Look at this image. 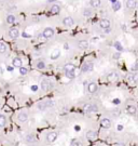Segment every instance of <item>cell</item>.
I'll use <instances>...</instances> for the list:
<instances>
[{
  "label": "cell",
  "mask_w": 138,
  "mask_h": 146,
  "mask_svg": "<svg viewBox=\"0 0 138 146\" xmlns=\"http://www.w3.org/2000/svg\"><path fill=\"white\" fill-rule=\"evenodd\" d=\"M110 25H111V23H110V21L107 20V18H103V20H100V22H99V26H100V28H103L104 30L110 28Z\"/></svg>",
  "instance_id": "3957f363"
},
{
  "label": "cell",
  "mask_w": 138,
  "mask_h": 146,
  "mask_svg": "<svg viewBox=\"0 0 138 146\" xmlns=\"http://www.w3.org/2000/svg\"><path fill=\"white\" fill-rule=\"evenodd\" d=\"M38 108L40 109V110H44V109H46V108H47L46 103H44V102H40V103H38Z\"/></svg>",
  "instance_id": "603a6c76"
},
{
  "label": "cell",
  "mask_w": 138,
  "mask_h": 146,
  "mask_svg": "<svg viewBox=\"0 0 138 146\" xmlns=\"http://www.w3.org/2000/svg\"><path fill=\"white\" fill-rule=\"evenodd\" d=\"M78 47L80 49H87L88 48V41L87 40H80L79 43H78Z\"/></svg>",
  "instance_id": "d6986e66"
},
{
  "label": "cell",
  "mask_w": 138,
  "mask_h": 146,
  "mask_svg": "<svg viewBox=\"0 0 138 146\" xmlns=\"http://www.w3.org/2000/svg\"><path fill=\"white\" fill-rule=\"evenodd\" d=\"M122 129H123L122 126H118V130H119V131H122Z\"/></svg>",
  "instance_id": "60d3db41"
},
{
  "label": "cell",
  "mask_w": 138,
  "mask_h": 146,
  "mask_svg": "<svg viewBox=\"0 0 138 146\" xmlns=\"http://www.w3.org/2000/svg\"><path fill=\"white\" fill-rule=\"evenodd\" d=\"M31 90L32 91H37V90H38V87H37V85H31Z\"/></svg>",
  "instance_id": "8d00e7d4"
},
{
  "label": "cell",
  "mask_w": 138,
  "mask_h": 146,
  "mask_svg": "<svg viewBox=\"0 0 138 146\" xmlns=\"http://www.w3.org/2000/svg\"><path fill=\"white\" fill-rule=\"evenodd\" d=\"M63 24L67 27H71L73 25V18H70V16H67V18H65L63 20Z\"/></svg>",
  "instance_id": "7c38bea8"
},
{
  "label": "cell",
  "mask_w": 138,
  "mask_h": 146,
  "mask_svg": "<svg viewBox=\"0 0 138 146\" xmlns=\"http://www.w3.org/2000/svg\"><path fill=\"white\" fill-rule=\"evenodd\" d=\"M100 126L105 129H109L111 127V120L108 119V118H103L100 120Z\"/></svg>",
  "instance_id": "ba28073f"
},
{
  "label": "cell",
  "mask_w": 138,
  "mask_h": 146,
  "mask_svg": "<svg viewBox=\"0 0 138 146\" xmlns=\"http://www.w3.org/2000/svg\"><path fill=\"white\" fill-rule=\"evenodd\" d=\"M37 68H38V69H44V68H45V63L43 61H39L38 63H37Z\"/></svg>",
  "instance_id": "484cf974"
},
{
  "label": "cell",
  "mask_w": 138,
  "mask_h": 146,
  "mask_svg": "<svg viewBox=\"0 0 138 146\" xmlns=\"http://www.w3.org/2000/svg\"><path fill=\"white\" fill-rule=\"evenodd\" d=\"M110 30H111V29H110V28H108V29H105V33H106V34H108V33H110Z\"/></svg>",
  "instance_id": "b9f144b4"
},
{
  "label": "cell",
  "mask_w": 138,
  "mask_h": 146,
  "mask_svg": "<svg viewBox=\"0 0 138 146\" xmlns=\"http://www.w3.org/2000/svg\"><path fill=\"white\" fill-rule=\"evenodd\" d=\"M83 15L86 16V18H90V16L92 15V11H91L90 9H85V10H84V12H83Z\"/></svg>",
  "instance_id": "4dcf8cb0"
},
{
  "label": "cell",
  "mask_w": 138,
  "mask_h": 146,
  "mask_svg": "<svg viewBox=\"0 0 138 146\" xmlns=\"http://www.w3.org/2000/svg\"><path fill=\"white\" fill-rule=\"evenodd\" d=\"M38 40L40 42H43V43H44V42H46V38L44 37V35H43V34H39V36H38Z\"/></svg>",
  "instance_id": "4316f807"
},
{
  "label": "cell",
  "mask_w": 138,
  "mask_h": 146,
  "mask_svg": "<svg viewBox=\"0 0 138 146\" xmlns=\"http://www.w3.org/2000/svg\"><path fill=\"white\" fill-rule=\"evenodd\" d=\"M57 137H58V134L56 132H50L49 134L46 135V141L49 142V143H53V142H55L56 140H57Z\"/></svg>",
  "instance_id": "277c9868"
},
{
  "label": "cell",
  "mask_w": 138,
  "mask_h": 146,
  "mask_svg": "<svg viewBox=\"0 0 138 146\" xmlns=\"http://www.w3.org/2000/svg\"><path fill=\"white\" fill-rule=\"evenodd\" d=\"M56 0H47V2H55Z\"/></svg>",
  "instance_id": "ee69618b"
},
{
  "label": "cell",
  "mask_w": 138,
  "mask_h": 146,
  "mask_svg": "<svg viewBox=\"0 0 138 146\" xmlns=\"http://www.w3.org/2000/svg\"><path fill=\"white\" fill-rule=\"evenodd\" d=\"M23 37H25V38H26V37H29V36L26 35V33H24V34H23Z\"/></svg>",
  "instance_id": "7bdbcfd3"
},
{
  "label": "cell",
  "mask_w": 138,
  "mask_h": 146,
  "mask_svg": "<svg viewBox=\"0 0 138 146\" xmlns=\"http://www.w3.org/2000/svg\"><path fill=\"white\" fill-rule=\"evenodd\" d=\"M110 1H111L112 3H114V2H116V0H110Z\"/></svg>",
  "instance_id": "f6af8a7d"
},
{
  "label": "cell",
  "mask_w": 138,
  "mask_h": 146,
  "mask_svg": "<svg viewBox=\"0 0 138 146\" xmlns=\"http://www.w3.org/2000/svg\"><path fill=\"white\" fill-rule=\"evenodd\" d=\"M43 35H44V37L46 38V39H50V38H52L54 36V30L51 28V27H46V28L43 30Z\"/></svg>",
  "instance_id": "8992f818"
},
{
  "label": "cell",
  "mask_w": 138,
  "mask_h": 146,
  "mask_svg": "<svg viewBox=\"0 0 138 146\" xmlns=\"http://www.w3.org/2000/svg\"><path fill=\"white\" fill-rule=\"evenodd\" d=\"M6 51V46L3 43V42H0V53H4Z\"/></svg>",
  "instance_id": "f546056e"
},
{
  "label": "cell",
  "mask_w": 138,
  "mask_h": 146,
  "mask_svg": "<svg viewBox=\"0 0 138 146\" xmlns=\"http://www.w3.org/2000/svg\"><path fill=\"white\" fill-rule=\"evenodd\" d=\"M71 146H82V142L78 141V140H75V141L71 143Z\"/></svg>",
  "instance_id": "d6a6232c"
},
{
  "label": "cell",
  "mask_w": 138,
  "mask_h": 146,
  "mask_svg": "<svg viewBox=\"0 0 138 146\" xmlns=\"http://www.w3.org/2000/svg\"><path fill=\"white\" fill-rule=\"evenodd\" d=\"M65 76L68 79H73L75 77V72H65Z\"/></svg>",
  "instance_id": "cb8c5ba5"
},
{
  "label": "cell",
  "mask_w": 138,
  "mask_h": 146,
  "mask_svg": "<svg viewBox=\"0 0 138 146\" xmlns=\"http://www.w3.org/2000/svg\"><path fill=\"white\" fill-rule=\"evenodd\" d=\"M94 65H93L92 62H85V63L82 65V72L83 73H88L93 69Z\"/></svg>",
  "instance_id": "7a4b0ae2"
},
{
  "label": "cell",
  "mask_w": 138,
  "mask_h": 146,
  "mask_svg": "<svg viewBox=\"0 0 138 146\" xmlns=\"http://www.w3.org/2000/svg\"><path fill=\"white\" fill-rule=\"evenodd\" d=\"M90 5L92 8H98L100 6V0H91Z\"/></svg>",
  "instance_id": "44dd1931"
},
{
  "label": "cell",
  "mask_w": 138,
  "mask_h": 146,
  "mask_svg": "<svg viewBox=\"0 0 138 146\" xmlns=\"http://www.w3.org/2000/svg\"><path fill=\"white\" fill-rule=\"evenodd\" d=\"M52 85H51V83H50L49 80L44 79V80L41 81V89H42V91H49Z\"/></svg>",
  "instance_id": "9c48e42d"
},
{
  "label": "cell",
  "mask_w": 138,
  "mask_h": 146,
  "mask_svg": "<svg viewBox=\"0 0 138 146\" xmlns=\"http://www.w3.org/2000/svg\"><path fill=\"white\" fill-rule=\"evenodd\" d=\"M50 12H51L52 14H58L60 12V7L58 5H53L51 10H50Z\"/></svg>",
  "instance_id": "ac0fdd59"
},
{
  "label": "cell",
  "mask_w": 138,
  "mask_h": 146,
  "mask_svg": "<svg viewBox=\"0 0 138 146\" xmlns=\"http://www.w3.org/2000/svg\"><path fill=\"white\" fill-rule=\"evenodd\" d=\"M15 16L12 15V14H9L8 16H6V23L8 24H13V23H15Z\"/></svg>",
  "instance_id": "7402d4cb"
},
{
  "label": "cell",
  "mask_w": 138,
  "mask_h": 146,
  "mask_svg": "<svg viewBox=\"0 0 138 146\" xmlns=\"http://www.w3.org/2000/svg\"><path fill=\"white\" fill-rule=\"evenodd\" d=\"M112 8H113L114 11H118V10H120V8H121V3L119 2V1H116V2H114L113 5H112Z\"/></svg>",
  "instance_id": "83f0119b"
},
{
  "label": "cell",
  "mask_w": 138,
  "mask_h": 146,
  "mask_svg": "<svg viewBox=\"0 0 138 146\" xmlns=\"http://www.w3.org/2000/svg\"><path fill=\"white\" fill-rule=\"evenodd\" d=\"M19 73H21V75H26L28 73V69L26 67H23V66H22V67H19Z\"/></svg>",
  "instance_id": "1f68e13d"
},
{
  "label": "cell",
  "mask_w": 138,
  "mask_h": 146,
  "mask_svg": "<svg viewBox=\"0 0 138 146\" xmlns=\"http://www.w3.org/2000/svg\"><path fill=\"white\" fill-rule=\"evenodd\" d=\"M113 57L114 59H119V57H120V54H119V53H115V54L113 55Z\"/></svg>",
  "instance_id": "f35d334b"
},
{
  "label": "cell",
  "mask_w": 138,
  "mask_h": 146,
  "mask_svg": "<svg viewBox=\"0 0 138 146\" xmlns=\"http://www.w3.org/2000/svg\"><path fill=\"white\" fill-rule=\"evenodd\" d=\"M75 131H80L81 129H80V127H79V126H75Z\"/></svg>",
  "instance_id": "ab89813d"
},
{
  "label": "cell",
  "mask_w": 138,
  "mask_h": 146,
  "mask_svg": "<svg viewBox=\"0 0 138 146\" xmlns=\"http://www.w3.org/2000/svg\"><path fill=\"white\" fill-rule=\"evenodd\" d=\"M12 64H13V66H14V67L19 68V67H22V65H23V62H22L21 59H18V57H15V59L12 61Z\"/></svg>",
  "instance_id": "9a60e30c"
},
{
  "label": "cell",
  "mask_w": 138,
  "mask_h": 146,
  "mask_svg": "<svg viewBox=\"0 0 138 146\" xmlns=\"http://www.w3.org/2000/svg\"><path fill=\"white\" fill-rule=\"evenodd\" d=\"M18 36H19V30L17 28H11L9 30V37L11 39H16Z\"/></svg>",
  "instance_id": "5b68a950"
},
{
  "label": "cell",
  "mask_w": 138,
  "mask_h": 146,
  "mask_svg": "<svg viewBox=\"0 0 138 146\" xmlns=\"http://www.w3.org/2000/svg\"><path fill=\"white\" fill-rule=\"evenodd\" d=\"M112 103H113L114 105H118V104H120V100H119V98H114V100L112 101Z\"/></svg>",
  "instance_id": "e575fe53"
},
{
  "label": "cell",
  "mask_w": 138,
  "mask_h": 146,
  "mask_svg": "<svg viewBox=\"0 0 138 146\" xmlns=\"http://www.w3.org/2000/svg\"><path fill=\"white\" fill-rule=\"evenodd\" d=\"M64 69H65V72H75V66L72 63H68L64 66Z\"/></svg>",
  "instance_id": "e0dca14e"
},
{
  "label": "cell",
  "mask_w": 138,
  "mask_h": 146,
  "mask_svg": "<svg viewBox=\"0 0 138 146\" xmlns=\"http://www.w3.org/2000/svg\"><path fill=\"white\" fill-rule=\"evenodd\" d=\"M6 123V118L3 115H0V127H4Z\"/></svg>",
  "instance_id": "d4e9b609"
},
{
  "label": "cell",
  "mask_w": 138,
  "mask_h": 146,
  "mask_svg": "<svg viewBox=\"0 0 138 146\" xmlns=\"http://www.w3.org/2000/svg\"><path fill=\"white\" fill-rule=\"evenodd\" d=\"M118 78H119V75L116 74V73H114V72L110 73V74L107 76L108 81H110V82H114V81H116V80H118Z\"/></svg>",
  "instance_id": "4fadbf2b"
},
{
  "label": "cell",
  "mask_w": 138,
  "mask_h": 146,
  "mask_svg": "<svg viewBox=\"0 0 138 146\" xmlns=\"http://www.w3.org/2000/svg\"><path fill=\"white\" fill-rule=\"evenodd\" d=\"M34 141H36V139L32 135H27L26 136V142H28V143H34Z\"/></svg>",
  "instance_id": "f1b7e54d"
},
{
  "label": "cell",
  "mask_w": 138,
  "mask_h": 146,
  "mask_svg": "<svg viewBox=\"0 0 138 146\" xmlns=\"http://www.w3.org/2000/svg\"><path fill=\"white\" fill-rule=\"evenodd\" d=\"M114 146H126V145H125L124 143H115Z\"/></svg>",
  "instance_id": "d590c367"
},
{
  "label": "cell",
  "mask_w": 138,
  "mask_h": 146,
  "mask_svg": "<svg viewBox=\"0 0 138 146\" xmlns=\"http://www.w3.org/2000/svg\"><path fill=\"white\" fill-rule=\"evenodd\" d=\"M17 118H18L19 122L24 123V122H26L28 120V115H27V113H25V111H21V113L18 114V116H17Z\"/></svg>",
  "instance_id": "30bf717a"
},
{
  "label": "cell",
  "mask_w": 138,
  "mask_h": 146,
  "mask_svg": "<svg viewBox=\"0 0 138 146\" xmlns=\"http://www.w3.org/2000/svg\"><path fill=\"white\" fill-rule=\"evenodd\" d=\"M114 47H115L116 49H118V51H122L123 50V48H122V46H121L119 42H115V44H114Z\"/></svg>",
  "instance_id": "836d02e7"
},
{
  "label": "cell",
  "mask_w": 138,
  "mask_h": 146,
  "mask_svg": "<svg viewBox=\"0 0 138 146\" xmlns=\"http://www.w3.org/2000/svg\"><path fill=\"white\" fill-rule=\"evenodd\" d=\"M84 110H85L86 113H96V111L98 110V107L94 104H87L84 106Z\"/></svg>",
  "instance_id": "6da1fadb"
},
{
  "label": "cell",
  "mask_w": 138,
  "mask_h": 146,
  "mask_svg": "<svg viewBox=\"0 0 138 146\" xmlns=\"http://www.w3.org/2000/svg\"><path fill=\"white\" fill-rule=\"evenodd\" d=\"M97 89H98V85H96L95 82H91V83H88V85H87V91L90 92V93H95V92L97 91Z\"/></svg>",
  "instance_id": "8fae6325"
},
{
  "label": "cell",
  "mask_w": 138,
  "mask_h": 146,
  "mask_svg": "<svg viewBox=\"0 0 138 146\" xmlns=\"http://www.w3.org/2000/svg\"><path fill=\"white\" fill-rule=\"evenodd\" d=\"M86 139L88 140V141H91V142H93V141H95V140L97 139V133L95 132V131H87L86 132Z\"/></svg>",
  "instance_id": "52a82bcc"
},
{
  "label": "cell",
  "mask_w": 138,
  "mask_h": 146,
  "mask_svg": "<svg viewBox=\"0 0 138 146\" xmlns=\"http://www.w3.org/2000/svg\"><path fill=\"white\" fill-rule=\"evenodd\" d=\"M135 1H138V0H135Z\"/></svg>",
  "instance_id": "bcb514c9"
},
{
  "label": "cell",
  "mask_w": 138,
  "mask_h": 146,
  "mask_svg": "<svg viewBox=\"0 0 138 146\" xmlns=\"http://www.w3.org/2000/svg\"><path fill=\"white\" fill-rule=\"evenodd\" d=\"M60 56V51L59 50H54L51 54V60H57Z\"/></svg>",
  "instance_id": "ffe728a7"
},
{
  "label": "cell",
  "mask_w": 138,
  "mask_h": 146,
  "mask_svg": "<svg viewBox=\"0 0 138 146\" xmlns=\"http://www.w3.org/2000/svg\"><path fill=\"white\" fill-rule=\"evenodd\" d=\"M126 110H127V113H128L129 115H135V114L137 113V108H136L134 105H127Z\"/></svg>",
  "instance_id": "5bb4252c"
},
{
  "label": "cell",
  "mask_w": 138,
  "mask_h": 146,
  "mask_svg": "<svg viewBox=\"0 0 138 146\" xmlns=\"http://www.w3.org/2000/svg\"><path fill=\"white\" fill-rule=\"evenodd\" d=\"M6 69H8L9 72H12V70H13V67H12V66H8V67H6Z\"/></svg>",
  "instance_id": "74e56055"
},
{
  "label": "cell",
  "mask_w": 138,
  "mask_h": 146,
  "mask_svg": "<svg viewBox=\"0 0 138 146\" xmlns=\"http://www.w3.org/2000/svg\"><path fill=\"white\" fill-rule=\"evenodd\" d=\"M136 6H137V1H135V0H127L126 1V7L128 9H135Z\"/></svg>",
  "instance_id": "2e32d148"
}]
</instances>
